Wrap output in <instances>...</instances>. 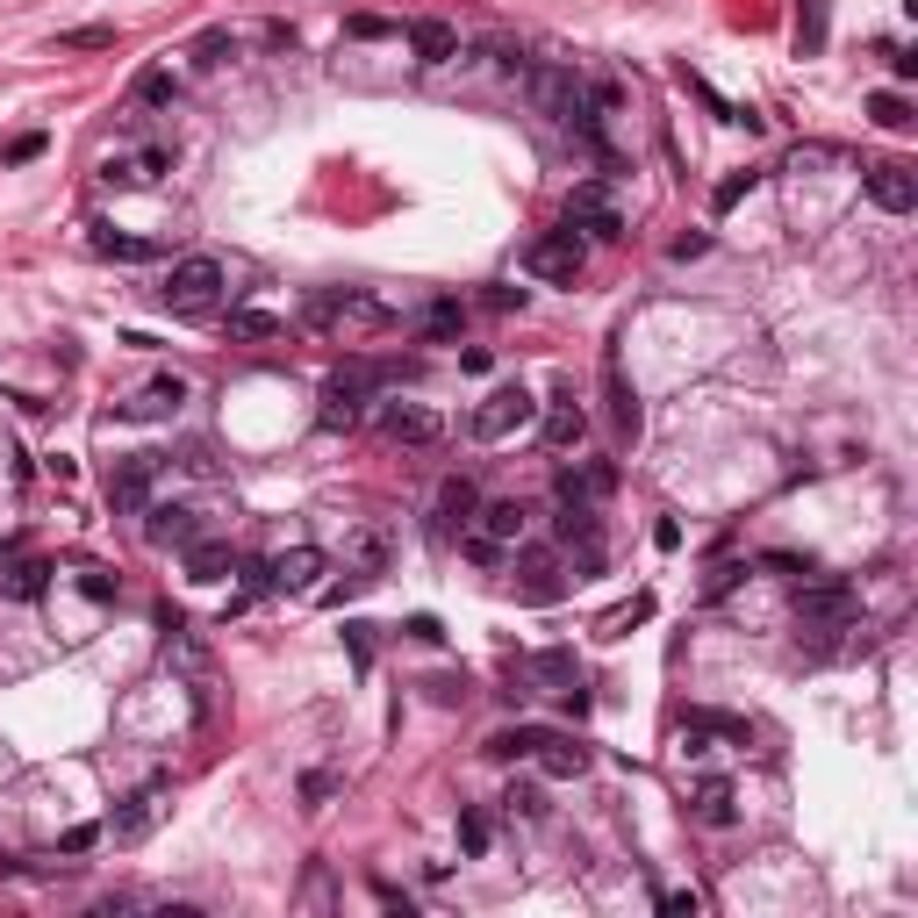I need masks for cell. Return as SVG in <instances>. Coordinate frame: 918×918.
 <instances>
[{
	"mask_svg": "<svg viewBox=\"0 0 918 918\" xmlns=\"http://www.w3.org/2000/svg\"><path fill=\"white\" fill-rule=\"evenodd\" d=\"M524 101H531L539 115H553L560 130H574L581 144L603 151V122H595V109H589V86H581L568 65H531V72H524ZM603 159H610V151H603Z\"/></svg>",
	"mask_w": 918,
	"mask_h": 918,
	"instance_id": "obj_1",
	"label": "cell"
},
{
	"mask_svg": "<svg viewBox=\"0 0 918 918\" xmlns=\"http://www.w3.org/2000/svg\"><path fill=\"white\" fill-rule=\"evenodd\" d=\"M302 324L316 330V338H380V330H395V309L380 295H366V287H330V295H316L309 309H302Z\"/></svg>",
	"mask_w": 918,
	"mask_h": 918,
	"instance_id": "obj_2",
	"label": "cell"
},
{
	"mask_svg": "<svg viewBox=\"0 0 918 918\" xmlns=\"http://www.w3.org/2000/svg\"><path fill=\"white\" fill-rule=\"evenodd\" d=\"M459 545H467L473 568H502V560L524 545V502H473Z\"/></svg>",
	"mask_w": 918,
	"mask_h": 918,
	"instance_id": "obj_3",
	"label": "cell"
},
{
	"mask_svg": "<svg viewBox=\"0 0 918 918\" xmlns=\"http://www.w3.org/2000/svg\"><path fill=\"white\" fill-rule=\"evenodd\" d=\"M854 618H861V603H854L847 581H810L797 595V632L818 653H833V632H854Z\"/></svg>",
	"mask_w": 918,
	"mask_h": 918,
	"instance_id": "obj_4",
	"label": "cell"
},
{
	"mask_svg": "<svg viewBox=\"0 0 918 918\" xmlns=\"http://www.w3.org/2000/svg\"><path fill=\"white\" fill-rule=\"evenodd\" d=\"M223 280H230L223 258L216 252H194V258H180V266L165 273L159 295H165V309H173V316H208L223 302Z\"/></svg>",
	"mask_w": 918,
	"mask_h": 918,
	"instance_id": "obj_5",
	"label": "cell"
},
{
	"mask_svg": "<svg viewBox=\"0 0 918 918\" xmlns=\"http://www.w3.org/2000/svg\"><path fill=\"white\" fill-rule=\"evenodd\" d=\"M539 424V402H531V388H496V395H481L473 402V417H467V438L473 446H510L517 431H531Z\"/></svg>",
	"mask_w": 918,
	"mask_h": 918,
	"instance_id": "obj_6",
	"label": "cell"
},
{
	"mask_svg": "<svg viewBox=\"0 0 918 918\" xmlns=\"http://www.w3.org/2000/svg\"><path fill=\"white\" fill-rule=\"evenodd\" d=\"M258 589H273V595H316L324 589V574H330V553L324 545H280L273 560H258Z\"/></svg>",
	"mask_w": 918,
	"mask_h": 918,
	"instance_id": "obj_7",
	"label": "cell"
},
{
	"mask_svg": "<svg viewBox=\"0 0 918 918\" xmlns=\"http://www.w3.org/2000/svg\"><path fill=\"white\" fill-rule=\"evenodd\" d=\"M380 380H388V366H345V374H330L316 424H324V431H351V424H366V395H374Z\"/></svg>",
	"mask_w": 918,
	"mask_h": 918,
	"instance_id": "obj_8",
	"label": "cell"
},
{
	"mask_svg": "<svg viewBox=\"0 0 918 918\" xmlns=\"http://www.w3.org/2000/svg\"><path fill=\"white\" fill-rule=\"evenodd\" d=\"M581 266H589V244H581L574 230H545V237H531V252H524V273L560 280V287H574Z\"/></svg>",
	"mask_w": 918,
	"mask_h": 918,
	"instance_id": "obj_9",
	"label": "cell"
},
{
	"mask_svg": "<svg viewBox=\"0 0 918 918\" xmlns=\"http://www.w3.org/2000/svg\"><path fill=\"white\" fill-rule=\"evenodd\" d=\"M568 230H589V237H624V216H618V202H610V187L603 180H581V187L568 194Z\"/></svg>",
	"mask_w": 918,
	"mask_h": 918,
	"instance_id": "obj_10",
	"label": "cell"
},
{
	"mask_svg": "<svg viewBox=\"0 0 918 918\" xmlns=\"http://www.w3.org/2000/svg\"><path fill=\"white\" fill-rule=\"evenodd\" d=\"M380 431H388L395 446H438V438H446V417H438L431 402H402V395H395V402H380Z\"/></svg>",
	"mask_w": 918,
	"mask_h": 918,
	"instance_id": "obj_11",
	"label": "cell"
},
{
	"mask_svg": "<svg viewBox=\"0 0 918 918\" xmlns=\"http://www.w3.org/2000/svg\"><path fill=\"white\" fill-rule=\"evenodd\" d=\"M861 180H868V202H876L883 216H911V208H918V180H911V165H897V159H876Z\"/></svg>",
	"mask_w": 918,
	"mask_h": 918,
	"instance_id": "obj_12",
	"label": "cell"
},
{
	"mask_svg": "<svg viewBox=\"0 0 918 918\" xmlns=\"http://www.w3.org/2000/svg\"><path fill=\"white\" fill-rule=\"evenodd\" d=\"M539 431L553 452H574L581 438H589V409L574 402V388H553V402H539Z\"/></svg>",
	"mask_w": 918,
	"mask_h": 918,
	"instance_id": "obj_13",
	"label": "cell"
},
{
	"mask_svg": "<svg viewBox=\"0 0 918 918\" xmlns=\"http://www.w3.org/2000/svg\"><path fill=\"white\" fill-rule=\"evenodd\" d=\"M180 402H187V380H180V374H159L151 388H136L130 402L115 409V417H130V424H165V417H180Z\"/></svg>",
	"mask_w": 918,
	"mask_h": 918,
	"instance_id": "obj_14",
	"label": "cell"
},
{
	"mask_svg": "<svg viewBox=\"0 0 918 918\" xmlns=\"http://www.w3.org/2000/svg\"><path fill=\"white\" fill-rule=\"evenodd\" d=\"M144 539L151 545H194L202 539V517L187 502H144Z\"/></svg>",
	"mask_w": 918,
	"mask_h": 918,
	"instance_id": "obj_15",
	"label": "cell"
},
{
	"mask_svg": "<svg viewBox=\"0 0 918 918\" xmlns=\"http://www.w3.org/2000/svg\"><path fill=\"white\" fill-rule=\"evenodd\" d=\"M560 545H581V568H595L603 560V539H595V502H581V496H560Z\"/></svg>",
	"mask_w": 918,
	"mask_h": 918,
	"instance_id": "obj_16",
	"label": "cell"
},
{
	"mask_svg": "<svg viewBox=\"0 0 918 918\" xmlns=\"http://www.w3.org/2000/svg\"><path fill=\"white\" fill-rule=\"evenodd\" d=\"M151 473H159V459H122V467L109 473V502L122 517H144V502H151Z\"/></svg>",
	"mask_w": 918,
	"mask_h": 918,
	"instance_id": "obj_17",
	"label": "cell"
},
{
	"mask_svg": "<svg viewBox=\"0 0 918 918\" xmlns=\"http://www.w3.org/2000/svg\"><path fill=\"white\" fill-rule=\"evenodd\" d=\"M388 560H395V531H388V524H359V531L345 539V568H351V574L374 581Z\"/></svg>",
	"mask_w": 918,
	"mask_h": 918,
	"instance_id": "obj_18",
	"label": "cell"
},
{
	"mask_svg": "<svg viewBox=\"0 0 918 918\" xmlns=\"http://www.w3.org/2000/svg\"><path fill=\"white\" fill-rule=\"evenodd\" d=\"M510 568H517V595H524V603H553L560 595V560L553 553H524V545H517Z\"/></svg>",
	"mask_w": 918,
	"mask_h": 918,
	"instance_id": "obj_19",
	"label": "cell"
},
{
	"mask_svg": "<svg viewBox=\"0 0 918 918\" xmlns=\"http://www.w3.org/2000/svg\"><path fill=\"white\" fill-rule=\"evenodd\" d=\"M159 810H165V783H144V789H136L130 804L115 810V825H109V833L122 839V847H136V839H144L151 825H159Z\"/></svg>",
	"mask_w": 918,
	"mask_h": 918,
	"instance_id": "obj_20",
	"label": "cell"
},
{
	"mask_svg": "<svg viewBox=\"0 0 918 918\" xmlns=\"http://www.w3.org/2000/svg\"><path fill=\"white\" fill-rule=\"evenodd\" d=\"M409 51H417V65H452L459 58V29L438 22V14H424V22H409Z\"/></svg>",
	"mask_w": 918,
	"mask_h": 918,
	"instance_id": "obj_21",
	"label": "cell"
},
{
	"mask_svg": "<svg viewBox=\"0 0 918 918\" xmlns=\"http://www.w3.org/2000/svg\"><path fill=\"white\" fill-rule=\"evenodd\" d=\"M531 761H539L553 783H568V775H589V746H581V740H560V732H545Z\"/></svg>",
	"mask_w": 918,
	"mask_h": 918,
	"instance_id": "obj_22",
	"label": "cell"
},
{
	"mask_svg": "<svg viewBox=\"0 0 918 918\" xmlns=\"http://www.w3.org/2000/svg\"><path fill=\"white\" fill-rule=\"evenodd\" d=\"M43 589H51V560H14V568H0V595H8V603H37Z\"/></svg>",
	"mask_w": 918,
	"mask_h": 918,
	"instance_id": "obj_23",
	"label": "cell"
},
{
	"mask_svg": "<svg viewBox=\"0 0 918 918\" xmlns=\"http://www.w3.org/2000/svg\"><path fill=\"white\" fill-rule=\"evenodd\" d=\"M825 37H833V14H825V0H797V58H818Z\"/></svg>",
	"mask_w": 918,
	"mask_h": 918,
	"instance_id": "obj_24",
	"label": "cell"
},
{
	"mask_svg": "<svg viewBox=\"0 0 918 918\" xmlns=\"http://www.w3.org/2000/svg\"><path fill=\"white\" fill-rule=\"evenodd\" d=\"M610 488H618V467H603V459H595V467H568V473H560V496H581V502L610 496Z\"/></svg>",
	"mask_w": 918,
	"mask_h": 918,
	"instance_id": "obj_25",
	"label": "cell"
},
{
	"mask_svg": "<svg viewBox=\"0 0 918 918\" xmlns=\"http://www.w3.org/2000/svg\"><path fill=\"white\" fill-rule=\"evenodd\" d=\"M187 553V581H223L230 574V545L223 539H194V545H180Z\"/></svg>",
	"mask_w": 918,
	"mask_h": 918,
	"instance_id": "obj_26",
	"label": "cell"
},
{
	"mask_svg": "<svg viewBox=\"0 0 918 918\" xmlns=\"http://www.w3.org/2000/svg\"><path fill=\"white\" fill-rule=\"evenodd\" d=\"M603 380H610V417H618V431H624V438H639V395L624 388V366L610 359V366H603Z\"/></svg>",
	"mask_w": 918,
	"mask_h": 918,
	"instance_id": "obj_27",
	"label": "cell"
},
{
	"mask_svg": "<svg viewBox=\"0 0 918 918\" xmlns=\"http://www.w3.org/2000/svg\"><path fill=\"white\" fill-rule=\"evenodd\" d=\"M688 804H696V818H703V825H717V833H725V825L740 818V804H732V783H703Z\"/></svg>",
	"mask_w": 918,
	"mask_h": 918,
	"instance_id": "obj_28",
	"label": "cell"
},
{
	"mask_svg": "<svg viewBox=\"0 0 918 918\" xmlns=\"http://www.w3.org/2000/svg\"><path fill=\"white\" fill-rule=\"evenodd\" d=\"M473 502H481V496H473V481H446V488H438V524H446V531H467Z\"/></svg>",
	"mask_w": 918,
	"mask_h": 918,
	"instance_id": "obj_29",
	"label": "cell"
},
{
	"mask_svg": "<svg viewBox=\"0 0 918 918\" xmlns=\"http://www.w3.org/2000/svg\"><path fill=\"white\" fill-rule=\"evenodd\" d=\"M524 675H539V682H553V688H574V682H581V667H574V653H568V646H553V653H531Z\"/></svg>",
	"mask_w": 918,
	"mask_h": 918,
	"instance_id": "obj_30",
	"label": "cell"
},
{
	"mask_svg": "<svg viewBox=\"0 0 918 918\" xmlns=\"http://www.w3.org/2000/svg\"><path fill=\"white\" fill-rule=\"evenodd\" d=\"M539 740H545L539 725H502L496 740H488V754H496V761H531V754H539Z\"/></svg>",
	"mask_w": 918,
	"mask_h": 918,
	"instance_id": "obj_31",
	"label": "cell"
},
{
	"mask_svg": "<svg viewBox=\"0 0 918 918\" xmlns=\"http://www.w3.org/2000/svg\"><path fill=\"white\" fill-rule=\"evenodd\" d=\"M223 330H230V338H252V345H258V338H280L287 324H280V316H266V309H230Z\"/></svg>",
	"mask_w": 918,
	"mask_h": 918,
	"instance_id": "obj_32",
	"label": "cell"
},
{
	"mask_svg": "<svg viewBox=\"0 0 918 918\" xmlns=\"http://www.w3.org/2000/svg\"><path fill=\"white\" fill-rule=\"evenodd\" d=\"M165 173H173V151H165V144H144V151H130V180H136V187H159Z\"/></svg>",
	"mask_w": 918,
	"mask_h": 918,
	"instance_id": "obj_33",
	"label": "cell"
},
{
	"mask_svg": "<svg viewBox=\"0 0 918 918\" xmlns=\"http://www.w3.org/2000/svg\"><path fill=\"white\" fill-rule=\"evenodd\" d=\"M868 122H883V130H911V101L897 94V86H883V94H868Z\"/></svg>",
	"mask_w": 918,
	"mask_h": 918,
	"instance_id": "obj_34",
	"label": "cell"
},
{
	"mask_svg": "<svg viewBox=\"0 0 918 918\" xmlns=\"http://www.w3.org/2000/svg\"><path fill=\"white\" fill-rule=\"evenodd\" d=\"M136 101L144 109H165V101H180V80L165 65H151V72H136Z\"/></svg>",
	"mask_w": 918,
	"mask_h": 918,
	"instance_id": "obj_35",
	"label": "cell"
},
{
	"mask_svg": "<svg viewBox=\"0 0 918 918\" xmlns=\"http://www.w3.org/2000/svg\"><path fill=\"white\" fill-rule=\"evenodd\" d=\"M58 51H115V22H86V29H65Z\"/></svg>",
	"mask_w": 918,
	"mask_h": 918,
	"instance_id": "obj_36",
	"label": "cell"
},
{
	"mask_svg": "<svg viewBox=\"0 0 918 918\" xmlns=\"http://www.w3.org/2000/svg\"><path fill=\"white\" fill-rule=\"evenodd\" d=\"M646 618H653V595H632L624 610H610V618H603V639H624L632 624H646Z\"/></svg>",
	"mask_w": 918,
	"mask_h": 918,
	"instance_id": "obj_37",
	"label": "cell"
},
{
	"mask_svg": "<svg viewBox=\"0 0 918 918\" xmlns=\"http://www.w3.org/2000/svg\"><path fill=\"white\" fill-rule=\"evenodd\" d=\"M94 252H101V258H130V266H136V258H151L159 244H144V237H115V230H101V237H94Z\"/></svg>",
	"mask_w": 918,
	"mask_h": 918,
	"instance_id": "obj_38",
	"label": "cell"
},
{
	"mask_svg": "<svg viewBox=\"0 0 918 918\" xmlns=\"http://www.w3.org/2000/svg\"><path fill=\"white\" fill-rule=\"evenodd\" d=\"M488 839H496V825L481 810H459V854H488Z\"/></svg>",
	"mask_w": 918,
	"mask_h": 918,
	"instance_id": "obj_39",
	"label": "cell"
},
{
	"mask_svg": "<svg viewBox=\"0 0 918 918\" xmlns=\"http://www.w3.org/2000/svg\"><path fill=\"white\" fill-rule=\"evenodd\" d=\"M754 187H761V173H732V180H717L711 208H717V216H725V208H732V202H746V194H754Z\"/></svg>",
	"mask_w": 918,
	"mask_h": 918,
	"instance_id": "obj_40",
	"label": "cell"
},
{
	"mask_svg": "<svg viewBox=\"0 0 918 918\" xmlns=\"http://www.w3.org/2000/svg\"><path fill=\"white\" fill-rule=\"evenodd\" d=\"M345 653H351V667H374V624H345Z\"/></svg>",
	"mask_w": 918,
	"mask_h": 918,
	"instance_id": "obj_41",
	"label": "cell"
},
{
	"mask_svg": "<svg viewBox=\"0 0 918 918\" xmlns=\"http://www.w3.org/2000/svg\"><path fill=\"white\" fill-rule=\"evenodd\" d=\"M223 58H230V29H208V37L194 43V65H202V72H216Z\"/></svg>",
	"mask_w": 918,
	"mask_h": 918,
	"instance_id": "obj_42",
	"label": "cell"
},
{
	"mask_svg": "<svg viewBox=\"0 0 918 918\" xmlns=\"http://www.w3.org/2000/svg\"><path fill=\"white\" fill-rule=\"evenodd\" d=\"M459 324H467V309H459V302H438V309L424 316V330H431V338H452Z\"/></svg>",
	"mask_w": 918,
	"mask_h": 918,
	"instance_id": "obj_43",
	"label": "cell"
},
{
	"mask_svg": "<svg viewBox=\"0 0 918 918\" xmlns=\"http://www.w3.org/2000/svg\"><path fill=\"white\" fill-rule=\"evenodd\" d=\"M502 804H510L517 818H545V804H539V789H531V783H510V797H502Z\"/></svg>",
	"mask_w": 918,
	"mask_h": 918,
	"instance_id": "obj_44",
	"label": "cell"
},
{
	"mask_svg": "<svg viewBox=\"0 0 918 918\" xmlns=\"http://www.w3.org/2000/svg\"><path fill=\"white\" fill-rule=\"evenodd\" d=\"M94 839H101V825H72V833L58 839V854H86V847H94Z\"/></svg>",
	"mask_w": 918,
	"mask_h": 918,
	"instance_id": "obj_45",
	"label": "cell"
},
{
	"mask_svg": "<svg viewBox=\"0 0 918 918\" xmlns=\"http://www.w3.org/2000/svg\"><path fill=\"white\" fill-rule=\"evenodd\" d=\"M761 568H768V574H810V560H797V553H761Z\"/></svg>",
	"mask_w": 918,
	"mask_h": 918,
	"instance_id": "obj_46",
	"label": "cell"
},
{
	"mask_svg": "<svg viewBox=\"0 0 918 918\" xmlns=\"http://www.w3.org/2000/svg\"><path fill=\"white\" fill-rule=\"evenodd\" d=\"M351 37H395V22H380V14H351Z\"/></svg>",
	"mask_w": 918,
	"mask_h": 918,
	"instance_id": "obj_47",
	"label": "cell"
},
{
	"mask_svg": "<svg viewBox=\"0 0 918 918\" xmlns=\"http://www.w3.org/2000/svg\"><path fill=\"white\" fill-rule=\"evenodd\" d=\"M661 911H667V918H696V897H688V890H667Z\"/></svg>",
	"mask_w": 918,
	"mask_h": 918,
	"instance_id": "obj_48",
	"label": "cell"
},
{
	"mask_svg": "<svg viewBox=\"0 0 918 918\" xmlns=\"http://www.w3.org/2000/svg\"><path fill=\"white\" fill-rule=\"evenodd\" d=\"M37 151H43V136H37V130H29V136H14V144H8V159H14V165H22V159H37Z\"/></svg>",
	"mask_w": 918,
	"mask_h": 918,
	"instance_id": "obj_49",
	"label": "cell"
},
{
	"mask_svg": "<svg viewBox=\"0 0 918 918\" xmlns=\"http://www.w3.org/2000/svg\"><path fill=\"white\" fill-rule=\"evenodd\" d=\"M302 797H309V810L330 797V775H302Z\"/></svg>",
	"mask_w": 918,
	"mask_h": 918,
	"instance_id": "obj_50",
	"label": "cell"
}]
</instances>
